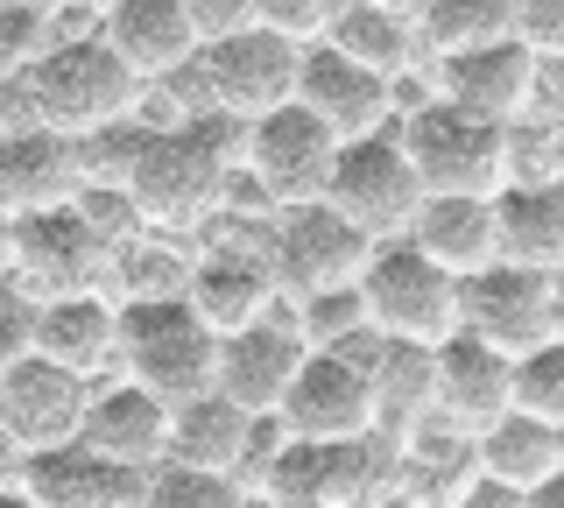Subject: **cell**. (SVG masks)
<instances>
[{"mask_svg":"<svg viewBox=\"0 0 564 508\" xmlns=\"http://www.w3.org/2000/svg\"><path fill=\"white\" fill-rule=\"evenodd\" d=\"M134 219L149 234H191L219 205H234V149L212 128L184 120V128H149L128 170Z\"/></svg>","mask_w":564,"mask_h":508,"instance_id":"cell-1","label":"cell"},{"mask_svg":"<svg viewBox=\"0 0 564 508\" xmlns=\"http://www.w3.org/2000/svg\"><path fill=\"white\" fill-rule=\"evenodd\" d=\"M120 367L176 410V402L219 389V332L198 318V304L184 290L120 296Z\"/></svg>","mask_w":564,"mask_h":508,"instance_id":"cell-2","label":"cell"},{"mask_svg":"<svg viewBox=\"0 0 564 508\" xmlns=\"http://www.w3.org/2000/svg\"><path fill=\"white\" fill-rule=\"evenodd\" d=\"M22 78L35 93L43 128H57V134H93L106 120H128L141 99V78L106 36H64V43L50 36Z\"/></svg>","mask_w":564,"mask_h":508,"instance_id":"cell-3","label":"cell"},{"mask_svg":"<svg viewBox=\"0 0 564 508\" xmlns=\"http://www.w3.org/2000/svg\"><path fill=\"white\" fill-rule=\"evenodd\" d=\"M466 275H452L431 248H416V234H388L375 240L360 269V296H367V318L375 332H395V339H452L466 325V296H458Z\"/></svg>","mask_w":564,"mask_h":508,"instance_id":"cell-4","label":"cell"},{"mask_svg":"<svg viewBox=\"0 0 564 508\" xmlns=\"http://www.w3.org/2000/svg\"><path fill=\"white\" fill-rule=\"evenodd\" d=\"M402 149H410L423 191H473V198H494V191L516 177L508 120H487V114L458 107L445 93L402 114Z\"/></svg>","mask_w":564,"mask_h":508,"instance_id":"cell-5","label":"cell"},{"mask_svg":"<svg viewBox=\"0 0 564 508\" xmlns=\"http://www.w3.org/2000/svg\"><path fill=\"white\" fill-rule=\"evenodd\" d=\"M240 163H247V177H254V191L275 205V213L282 205H311V198H325V184H332L339 128L317 120L304 99H282V107L247 120Z\"/></svg>","mask_w":564,"mask_h":508,"instance_id":"cell-6","label":"cell"},{"mask_svg":"<svg viewBox=\"0 0 564 508\" xmlns=\"http://www.w3.org/2000/svg\"><path fill=\"white\" fill-rule=\"evenodd\" d=\"M325 198L339 205L360 234H375V240L410 234L416 205L431 198V191H423L410 149H402V120H388V128H375V134H352V142H339V163H332Z\"/></svg>","mask_w":564,"mask_h":508,"instance_id":"cell-7","label":"cell"},{"mask_svg":"<svg viewBox=\"0 0 564 508\" xmlns=\"http://www.w3.org/2000/svg\"><path fill=\"white\" fill-rule=\"evenodd\" d=\"M14 283L35 304L43 296H70V290H106L113 283V240L93 226V213L78 198L22 213L14 219Z\"/></svg>","mask_w":564,"mask_h":508,"instance_id":"cell-8","label":"cell"},{"mask_svg":"<svg viewBox=\"0 0 564 508\" xmlns=\"http://www.w3.org/2000/svg\"><path fill=\"white\" fill-rule=\"evenodd\" d=\"M375 480H381L375 431L367 437H290L282 431L254 495L290 501V508H352V501L375 495Z\"/></svg>","mask_w":564,"mask_h":508,"instance_id":"cell-9","label":"cell"},{"mask_svg":"<svg viewBox=\"0 0 564 508\" xmlns=\"http://www.w3.org/2000/svg\"><path fill=\"white\" fill-rule=\"evenodd\" d=\"M296 72H304V43L275 36V29H261V22L198 50L205 99L234 120H254V114L282 107V99H296Z\"/></svg>","mask_w":564,"mask_h":508,"instance_id":"cell-10","label":"cell"},{"mask_svg":"<svg viewBox=\"0 0 564 508\" xmlns=\"http://www.w3.org/2000/svg\"><path fill=\"white\" fill-rule=\"evenodd\" d=\"M275 417L290 437H367V431H381L367 354H352V346H311Z\"/></svg>","mask_w":564,"mask_h":508,"instance_id":"cell-11","label":"cell"},{"mask_svg":"<svg viewBox=\"0 0 564 508\" xmlns=\"http://www.w3.org/2000/svg\"><path fill=\"white\" fill-rule=\"evenodd\" d=\"M367 255H375V234H360L332 198H311V205H282L275 213V283L290 296H311V290H332V283H360Z\"/></svg>","mask_w":564,"mask_h":508,"instance_id":"cell-12","label":"cell"},{"mask_svg":"<svg viewBox=\"0 0 564 508\" xmlns=\"http://www.w3.org/2000/svg\"><path fill=\"white\" fill-rule=\"evenodd\" d=\"M22 501L29 508H141L149 501V466H128L113 452L85 445H50L22 452Z\"/></svg>","mask_w":564,"mask_h":508,"instance_id":"cell-13","label":"cell"},{"mask_svg":"<svg viewBox=\"0 0 564 508\" xmlns=\"http://www.w3.org/2000/svg\"><path fill=\"white\" fill-rule=\"evenodd\" d=\"M85 402H93V381L57 367L50 354H22L0 375V431L22 452H50L70 445L85 431Z\"/></svg>","mask_w":564,"mask_h":508,"instance_id":"cell-14","label":"cell"},{"mask_svg":"<svg viewBox=\"0 0 564 508\" xmlns=\"http://www.w3.org/2000/svg\"><path fill=\"white\" fill-rule=\"evenodd\" d=\"M304 354H311V339H304V325H296V311L282 318V304H275V311H261L254 325L219 332V389L234 396L240 410L275 417L282 396H290V381H296V367H304Z\"/></svg>","mask_w":564,"mask_h":508,"instance_id":"cell-15","label":"cell"},{"mask_svg":"<svg viewBox=\"0 0 564 508\" xmlns=\"http://www.w3.org/2000/svg\"><path fill=\"white\" fill-rule=\"evenodd\" d=\"M516 410V354L458 325L452 339H437V396L431 417H445L452 431L480 437L494 417Z\"/></svg>","mask_w":564,"mask_h":508,"instance_id":"cell-16","label":"cell"},{"mask_svg":"<svg viewBox=\"0 0 564 508\" xmlns=\"http://www.w3.org/2000/svg\"><path fill=\"white\" fill-rule=\"evenodd\" d=\"M466 332H480V339L508 346V354H529L536 339H551L557 332V304H551V269H522V261H487V269H473L466 283Z\"/></svg>","mask_w":564,"mask_h":508,"instance_id":"cell-17","label":"cell"},{"mask_svg":"<svg viewBox=\"0 0 564 508\" xmlns=\"http://www.w3.org/2000/svg\"><path fill=\"white\" fill-rule=\"evenodd\" d=\"M296 99L339 128V142H352V134H375L395 120V85H388V72H375V64L346 57L339 43H304V72H296Z\"/></svg>","mask_w":564,"mask_h":508,"instance_id":"cell-18","label":"cell"},{"mask_svg":"<svg viewBox=\"0 0 564 508\" xmlns=\"http://www.w3.org/2000/svg\"><path fill=\"white\" fill-rule=\"evenodd\" d=\"M445 64V99H458V107L487 114V120H516L536 107V78H543V57L529 50L516 29L494 43H473V50H452Z\"/></svg>","mask_w":564,"mask_h":508,"instance_id":"cell-19","label":"cell"},{"mask_svg":"<svg viewBox=\"0 0 564 508\" xmlns=\"http://www.w3.org/2000/svg\"><path fill=\"white\" fill-rule=\"evenodd\" d=\"M35 354H50L70 375L99 381L120 360V296L106 290H70L35 304Z\"/></svg>","mask_w":564,"mask_h":508,"instance_id":"cell-20","label":"cell"},{"mask_svg":"<svg viewBox=\"0 0 564 508\" xmlns=\"http://www.w3.org/2000/svg\"><path fill=\"white\" fill-rule=\"evenodd\" d=\"M99 36L128 57L134 78H170L184 64H198V50H205L184 0H106Z\"/></svg>","mask_w":564,"mask_h":508,"instance_id":"cell-21","label":"cell"},{"mask_svg":"<svg viewBox=\"0 0 564 508\" xmlns=\"http://www.w3.org/2000/svg\"><path fill=\"white\" fill-rule=\"evenodd\" d=\"M78 142L57 128H14L0 134V205H8L14 219L22 213H43V205H64L78 198Z\"/></svg>","mask_w":564,"mask_h":508,"instance_id":"cell-22","label":"cell"},{"mask_svg":"<svg viewBox=\"0 0 564 508\" xmlns=\"http://www.w3.org/2000/svg\"><path fill=\"white\" fill-rule=\"evenodd\" d=\"M184 296L198 304V318L212 332H240V325H254L261 311H275V261H261V255H247V248H219V255H205V261H191V283Z\"/></svg>","mask_w":564,"mask_h":508,"instance_id":"cell-23","label":"cell"},{"mask_svg":"<svg viewBox=\"0 0 564 508\" xmlns=\"http://www.w3.org/2000/svg\"><path fill=\"white\" fill-rule=\"evenodd\" d=\"M78 437L99 445V452H113V460H128V466H155L170 452V402L128 375V381H113V389H93Z\"/></svg>","mask_w":564,"mask_h":508,"instance_id":"cell-24","label":"cell"},{"mask_svg":"<svg viewBox=\"0 0 564 508\" xmlns=\"http://www.w3.org/2000/svg\"><path fill=\"white\" fill-rule=\"evenodd\" d=\"M501 255L522 269H564V177H508L494 191Z\"/></svg>","mask_w":564,"mask_h":508,"instance_id":"cell-25","label":"cell"},{"mask_svg":"<svg viewBox=\"0 0 564 508\" xmlns=\"http://www.w3.org/2000/svg\"><path fill=\"white\" fill-rule=\"evenodd\" d=\"M261 437V417L240 410L226 389H205L191 402L170 410V460H191V466H212V473H240L247 452Z\"/></svg>","mask_w":564,"mask_h":508,"instance_id":"cell-26","label":"cell"},{"mask_svg":"<svg viewBox=\"0 0 564 508\" xmlns=\"http://www.w3.org/2000/svg\"><path fill=\"white\" fill-rule=\"evenodd\" d=\"M416 248H431L452 275H473L487 261H501V226H494V198H473V191H431L410 219Z\"/></svg>","mask_w":564,"mask_h":508,"instance_id":"cell-27","label":"cell"},{"mask_svg":"<svg viewBox=\"0 0 564 508\" xmlns=\"http://www.w3.org/2000/svg\"><path fill=\"white\" fill-rule=\"evenodd\" d=\"M473 466L494 473V480H508L529 501V487L551 480V473L564 466V424H551V417H536V410L516 402L508 417H494V424L473 437Z\"/></svg>","mask_w":564,"mask_h":508,"instance_id":"cell-28","label":"cell"},{"mask_svg":"<svg viewBox=\"0 0 564 508\" xmlns=\"http://www.w3.org/2000/svg\"><path fill=\"white\" fill-rule=\"evenodd\" d=\"M367 375H375L381 431H410L416 417H431V396H437V346H423V339H395V332H375Z\"/></svg>","mask_w":564,"mask_h":508,"instance_id":"cell-29","label":"cell"},{"mask_svg":"<svg viewBox=\"0 0 564 508\" xmlns=\"http://www.w3.org/2000/svg\"><path fill=\"white\" fill-rule=\"evenodd\" d=\"M325 43H339L346 57L375 64V72H388V78H395V72H410V57L423 50V36H416V14L388 8V0H339V8H332Z\"/></svg>","mask_w":564,"mask_h":508,"instance_id":"cell-30","label":"cell"},{"mask_svg":"<svg viewBox=\"0 0 564 508\" xmlns=\"http://www.w3.org/2000/svg\"><path fill=\"white\" fill-rule=\"evenodd\" d=\"M516 29V8L508 0H423L416 8V36L431 57H452V50H473V43H494Z\"/></svg>","mask_w":564,"mask_h":508,"instance_id":"cell-31","label":"cell"},{"mask_svg":"<svg viewBox=\"0 0 564 508\" xmlns=\"http://www.w3.org/2000/svg\"><path fill=\"white\" fill-rule=\"evenodd\" d=\"M254 501L240 473H212V466H191V460H155L149 466V508H240Z\"/></svg>","mask_w":564,"mask_h":508,"instance_id":"cell-32","label":"cell"},{"mask_svg":"<svg viewBox=\"0 0 564 508\" xmlns=\"http://www.w3.org/2000/svg\"><path fill=\"white\" fill-rule=\"evenodd\" d=\"M296 325H304V339L311 346H352L360 332H375V318H367V296L360 283H332V290H311V296H296Z\"/></svg>","mask_w":564,"mask_h":508,"instance_id":"cell-33","label":"cell"},{"mask_svg":"<svg viewBox=\"0 0 564 508\" xmlns=\"http://www.w3.org/2000/svg\"><path fill=\"white\" fill-rule=\"evenodd\" d=\"M516 402L536 417H551V424H564V332H551V339H536L529 354H516Z\"/></svg>","mask_w":564,"mask_h":508,"instance_id":"cell-34","label":"cell"},{"mask_svg":"<svg viewBox=\"0 0 564 508\" xmlns=\"http://www.w3.org/2000/svg\"><path fill=\"white\" fill-rule=\"evenodd\" d=\"M141 134H149V128H134V114L128 120H106V128H93V134H70V142H78V177L85 184H113V177L128 184Z\"/></svg>","mask_w":564,"mask_h":508,"instance_id":"cell-35","label":"cell"},{"mask_svg":"<svg viewBox=\"0 0 564 508\" xmlns=\"http://www.w3.org/2000/svg\"><path fill=\"white\" fill-rule=\"evenodd\" d=\"M43 43H50L43 0H0V72H29Z\"/></svg>","mask_w":564,"mask_h":508,"instance_id":"cell-36","label":"cell"},{"mask_svg":"<svg viewBox=\"0 0 564 508\" xmlns=\"http://www.w3.org/2000/svg\"><path fill=\"white\" fill-rule=\"evenodd\" d=\"M332 8H339V0H254V22L275 29V36H290V43H317L332 29Z\"/></svg>","mask_w":564,"mask_h":508,"instance_id":"cell-37","label":"cell"},{"mask_svg":"<svg viewBox=\"0 0 564 508\" xmlns=\"http://www.w3.org/2000/svg\"><path fill=\"white\" fill-rule=\"evenodd\" d=\"M22 354H35V296L14 275H0V375Z\"/></svg>","mask_w":564,"mask_h":508,"instance_id":"cell-38","label":"cell"},{"mask_svg":"<svg viewBox=\"0 0 564 508\" xmlns=\"http://www.w3.org/2000/svg\"><path fill=\"white\" fill-rule=\"evenodd\" d=\"M516 8V36L536 57H564V0H508Z\"/></svg>","mask_w":564,"mask_h":508,"instance_id":"cell-39","label":"cell"},{"mask_svg":"<svg viewBox=\"0 0 564 508\" xmlns=\"http://www.w3.org/2000/svg\"><path fill=\"white\" fill-rule=\"evenodd\" d=\"M184 8H191L198 43H219V36H234V29H254V0H184Z\"/></svg>","mask_w":564,"mask_h":508,"instance_id":"cell-40","label":"cell"},{"mask_svg":"<svg viewBox=\"0 0 564 508\" xmlns=\"http://www.w3.org/2000/svg\"><path fill=\"white\" fill-rule=\"evenodd\" d=\"M35 93H29V78L22 72H0V134H14V128H35Z\"/></svg>","mask_w":564,"mask_h":508,"instance_id":"cell-41","label":"cell"},{"mask_svg":"<svg viewBox=\"0 0 564 508\" xmlns=\"http://www.w3.org/2000/svg\"><path fill=\"white\" fill-rule=\"evenodd\" d=\"M529 508H564V466L551 473V480H536V487H529Z\"/></svg>","mask_w":564,"mask_h":508,"instance_id":"cell-42","label":"cell"},{"mask_svg":"<svg viewBox=\"0 0 564 508\" xmlns=\"http://www.w3.org/2000/svg\"><path fill=\"white\" fill-rule=\"evenodd\" d=\"M0 275H14V213L0 205Z\"/></svg>","mask_w":564,"mask_h":508,"instance_id":"cell-43","label":"cell"},{"mask_svg":"<svg viewBox=\"0 0 564 508\" xmlns=\"http://www.w3.org/2000/svg\"><path fill=\"white\" fill-rule=\"evenodd\" d=\"M551 170L564 177V114H557V128H551Z\"/></svg>","mask_w":564,"mask_h":508,"instance_id":"cell-44","label":"cell"},{"mask_svg":"<svg viewBox=\"0 0 564 508\" xmlns=\"http://www.w3.org/2000/svg\"><path fill=\"white\" fill-rule=\"evenodd\" d=\"M551 304H557V332H564V269H551Z\"/></svg>","mask_w":564,"mask_h":508,"instance_id":"cell-45","label":"cell"},{"mask_svg":"<svg viewBox=\"0 0 564 508\" xmlns=\"http://www.w3.org/2000/svg\"><path fill=\"white\" fill-rule=\"evenodd\" d=\"M388 8H402V14H416V8H423V0H388Z\"/></svg>","mask_w":564,"mask_h":508,"instance_id":"cell-46","label":"cell"}]
</instances>
